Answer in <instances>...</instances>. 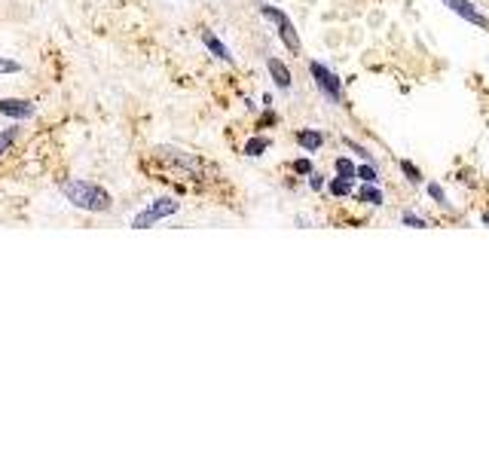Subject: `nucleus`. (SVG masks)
<instances>
[{"label": "nucleus", "instance_id": "f257e3e1", "mask_svg": "<svg viewBox=\"0 0 489 458\" xmlns=\"http://www.w3.org/2000/svg\"><path fill=\"white\" fill-rule=\"evenodd\" d=\"M61 192H64V199L80 211L104 214V211L114 208L110 192L104 187H98V183H89V180H61Z\"/></svg>", "mask_w": 489, "mask_h": 458}, {"label": "nucleus", "instance_id": "f03ea898", "mask_svg": "<svg viewBox=\"0 0 489 458\" xmlns=\"http://www.w3.org/2000/svg\"><path fill=\"white\" fill-rule=\"evenodd\" d=\"M181 211V202L178 199H156V202H150L141 214H135V220H132V229H147V226H153V223H159V220H165V217H171V214H178Z\"/></svg>", "mask_w": 489, "mask_h": 458}, {"label": "nucleus", "instance_id": "7ed1b4c3", "mask_svg": "<svg viewBox=\"0 0 489 458\" xmlns=\"http://www.w3.org/2000/svg\"><path fill=\"white\" fill-rule=\"evenodd\" d=\"M260 13L266 18H272L275 25H279V37H282V43L288 46L291 52H300V37H297V27H294V22L288 16L282 13V9H275V6H260Z\"/></svg>", "mask_w": 489, "mask_h": 458}, {"label": "nucleus", "instance_id": "20e7f679", "mask_svg": "<svg viewBox=\"0 0 489 458\" xmlns=\"http://www.w3.org/2000/svg\"><path fill=\"white\" fill-rule=\"evenodd\" d=\"M159 159L165 162H171V165H178V168H183L187 174H196V178H202V171L208 168L205 162L199 159V156H193V153H183V150H174V147H159Z\"/></svg>", "mask_w": 489, "mask_h": 458}, {"label": "nucleus", "instance_id": "39448f33", "mask_svg": "<svg viewBox=\"0 0 489 458\" xmlns=\"http://www.w3.org/2000/svg\"><path fill=\"white\" fill-rule=\"evenodd\" d=\"M309 73L315 77V86H318L321 92H325V95H327L330 101H337V104L343 101V82H339V80L334 77V73H330V70L325 68V64H321V61H312V64H309Z\"/></svg>", "mask_w": 489, "mask_h": 458}, {"label": "nucleus", "instance_id": "423d86ee", "mask_svg": "<svg viewBox=\"0 0 489 458\" xmlns=\"http://www.w3.org/2000/svg\"><path fill=\"white\" fill-rule=\"evenodd\" d=\"M37 113L34 101H25V98H0V116H9V119H31Z\"/></svg>", "mask_w": 489, "mask_h": 458}, {"label": "nucleus", "instance_id": "0eeeda50", "mask_svg": "<svg viewBox=\"0 0 489 458\" xmlns=\"http://www.w3.org/2000/svg\"><path fill=\"white\" fill-rule=\"evenodd\" d=\"M444 4H447L449 9H453L456 16H462L465 22H471V25H477V27H483V31L489 27V18H486L483 13H477V6L471 4V0H444Z\"/></svg>", "mask_w": 489, "mask_h": 458}, {"label": "nucleus", "instance_id": "6e6552de", "mask_svg": "<svg viewBox=\"0 0 489 458\" xmlns=\"http://www.w3.org/2000/svg\"><path fill=\"white\" fill-rule=\"evenodd\" d=\"M202 43H205V49H208L211 55H215V58H220V61H227V64H233V55H229V49H227V46H224V43H220V40H217V37H215V34H211V31H208V27H202Z\"/></svg>", "mask_w": 489, "mask_h": 458}, {"label": "nucleus", "instance_id": "1a4fd4ad", "mask_svg": "<svg viewBox=\"0 0 489 458\" xmlns=\"http://www.w3.org/2000/svg\"><path fill=\"white\" fill-rule=\"evenodd\" d=\"M297 144H300L306 153H315V150H321V147H325V135H321L318 128H300V132H297Z\"/></svg>", "mask_w": 489, "mask_h": 458}, {"label": "nucleus", "instance_id": "9d476101", "mask_svg": "<svg viewBox=\"0 0 489 458\" xmlns=\"http://www.w3.org/2000/svg\"><path fill=\"white\" fill-rule=\"evenodd\" d=\"M266 68H270L275 86H279V89H291V70L284 68L282 58H270V61H266Z\"/></svg>", "mask_w": 489, "mask_h": 458}, {"label": "nucleus", "instance_id": "9b49d317", "mask_svg": "<svg viewBox=\"0 0 489 458\" xmlns=\"http://www.w3.org/2000/svg\"><path fill=\"white\" fill-rule=\"evenodd\" d=\"M358 199H361L364 205H382V192L376 190V187H370V183H367V187L358 192Z\"/></svg>", "mask_w": 489, "mask_h": 458}, {"label": "nucleus", "instance_id": "f8f14e48", "mask_svg": "<svg viewBox=\"0 0 489 458\" xmlns=\"http://www.w3.org/2000/svg\"><path fill=\"white\" fill-rule=\"evenodd\" d=\"M270 144H272L270 137H251V141L245 144V153L248 156H260L263 150H270Z\"/></svg>", "mask_w": 489, "mask_h": 458}, {"label": "nucleus", "instance_id": "ddd939ff", "mask_svg": "<svg viewBox=\"0 0 489 458\" xmlns=\"http://www.w3.org/2000/svg\"><path fill=\"white\" fill-rule=\"evenodd\" d=\"M330 192H334L337 199L349 196V192H352V180H349V178H334V180H330Z\"/></svg>", "mask_w": 489, "mask_h": 458}, {"label": "nucleus", "instance_id": "4468645a", "mask_svg": "<svg viewBox=\"0 0 489 458\" xmlns=\"http://www.w3.org/2000/svg\"><path fill=\"white\" fill-rule=\"evenodd\" d=\"M16 137H18V128H16V125H13V128H4V132H0V156L9 153V147L16 144Z\"/></svg>", "mask_w": 489, "mask_h": 458}, {"label": "nucleus", "instance_id": "2eb2a0df", "mask_svg": "<svg viewBox=\"0 0 489 458\" xmlns=\"http://www.w3.org/2000/svg\"><path fill=\"white\" fill-rule=\"evenodd\" d=\"M334 165H337V174H339V178H349V180L358 178V168H355V165L346 159V156H343V159H337Z\"/></svg>", "mask_w": 489, "mask_h": 458}, {"label": "nucleus", "instance_id": "dca6fc26", "mask_svg": "<svg viewBox=\"0 0 489 458\" xmlns=\"http://www.w3.org/2000/svg\"><path fill=\"white\" fill-rule=\"evenodd\" d=\"M401 171L407 174V180H410V183H422V171H419V168H416V165H413V162L401 159Z\"/></svg>", "mask_w": 489, "mask_h": 458}, {"label": "nucleus", "instance_id": "f3484780", "mask_svg": "<svg viewBox=\"0 0 489 458\" xmlns=\"http://www.w3.org/2000/svg\"><path fill=\"white\" fill-rule=\"evenodd\" d=\"M358 178L367 180V183H376L380 180V171H376L373 165H361V168H358Z\"/></svg>", "mask_w": 489, "mask_h": 458}, {"label": "nucleus", "instance_id": "a211bd4d", "mask_svg": "<svg viewBox=\"0 0 489 458\" xmlns=\"http://www.w3.org/2000/svg\"><path fill=\"white\" fill-rule=\"evenodd\" d=\"M428 196L440 202V205H447V196H444V190H440V183H428Z\"/></svg>", "mask_w": 489, "mask_h": 458}, {"label": "nucleus", "instance_id": "6ab92c4d", "mask_svg": "<svg viewBox=\"0 0 489 458\" xmlns=\"http://www.w3.org/2000/svg\"><path fill=\"white\" fill-rule=\"evenodd\" d=\"M18 70H22V64H18V61L0 58V73H18Z\"/></svg>", "mask_w": 489, "mask_h": 458}, {"label": "nucleus", "instance_id": "aec40b11", "mask_svg": "<svg viewBox=\"0 0 489 458\" xmlns=\"http://www.w3.org/2000/svg\"><path fill=\"white\" fill-rule=\"evenodd\" d=\"M404 223L413 226V229H422V226H425V220L416 217V214H410V211H407V214H404Z\"/></svg>", "mask_w": 489, "mask_h": 458}, {"label": "nucleus", "instance_id": "412c9836", "mask_svg": "<svg viewBox=\"0 0 489 458\" xmlns=\"http://www.w3.org/2000/svg\"><path fill=\"white\" fill-rule=\"evenodd\" d=\"M294 171H297V174H312V162L309 159H297V162H294Z\"/></svg>", "mask_w": 489, "mask_h": 458}, {"label": "nucleus", "instance_id": "4be33fe9", "mask_svg": "<svg viewBox=\"0 0 489 458\" xmlns=\"http://www.w3.org/2000/svg\"><path fill=\"white\" fill-rule=\"evenodd\" d=\"M272 123H279V116H275L272 110H266V113L260 116V123H257V128H266V125H272Z\"/></svg>", "mask_w": 489, "mask_h": 458}, {"label": "nucleus", "instance_id": "5701e85b", "mask_svg": "<svg viewBox=\"0 0 489 458\" xmlns=\"http://www.w3.org/2000/svg\"><path fill=\"white\" fill-rule=\"evenodd\" d=\"M309 187H312V190H321V187H325V178L312 171V174H309Z\"/></svg>", "mask_w": 489, "mask_h": 458}, {"label": "nucleus", "instance_id": "b1692460", "mask_svg": "<svg viewBox=\"0 0 489 458\" xmlns=\"http://www.w3.org/2000/svg\"><path fill=\"white\" fill-rule=\"evenodd\" d=\"M346 144H349V147H352V150H355L358 156H364V159H367V156H370V153H367V150H364V147H361V144H355V141H349V137H346Z\"/></svg>", "mask_w": 489, "mask_h": 458}, {"label": "nucleus", "instance_id": "393cba45", "mask_svg": "<svg viewBox=\"0 0 489 458\" xmlns=\"http://www.w3.org/2000/svg\"><path fill=\"white\" fill-rule=\"evenodd\" d=\"M483 223H489V214H486V217H483Z\"/></svg>", "mask_w": 489, "mask_h": 458}]
</instances>
